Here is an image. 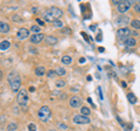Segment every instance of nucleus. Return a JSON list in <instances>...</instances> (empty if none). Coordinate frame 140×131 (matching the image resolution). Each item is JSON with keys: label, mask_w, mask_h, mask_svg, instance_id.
Instances as JSON below:
<instances>
[{"label": "nucleus", "mask_w": 140, "mask_h": 131, "mask_svg": "<svg viewBox=\"0 0 140 131\" xmlns=\"http://www.w3.org/2000/svg\"><path fill=\"white\" fill-rule=\"evenodd\" d=\"M62 15H63V12H62L61 8H59V7H50V8H48L47 11H44V12H43L42 18H43V20H46V21L54 22V21L59 20Z\"/></svg>", "instance_id": "nucleus-1"}, {"label": "nucleus", "mask_w": 140, "mask_h": 131, "mask_svg": "<svg viewBox=\"0 0 140 131\" xmlns=\"http://www.w3.org/2000/svg\"><path fill=\"white\" fill-rule=\"evenodd\" d=\"M8 82H10L11 89L13 91H18L21 88V77L15 71L10 73V75H8Z\"/></svg>", "instance_id": "nucleus-2"}, {"label": "nucleus", "mask_w": 140, "mask_h": 131, "mask_svg": "<svg viewBox=\"0 0 140 131\" xmlns=\"http://www.w3.org/2000/svg\"><path fill=\"white\" fill-rule=\"evenodd\" d=\"M131 30L128 29L127 27H123L120 29H118L117 32V38H118V41L119 42H123V41H126L131 35Z\"/></svg>", "instance_id": "nucleus-3"}, {"label": "nucleus", "mask_w": 140, "mask_h": 131, "mask_svg": "<svg viewBox=\"0 0 140 131\" xmlns=\"http://www.w3.org/2000/svg\"><path fill=\"white\" fill-rule=\"evenodd\" d=\"M39 118L41 119V121H43V122H47L49 118H50V115H51V111L50 109L48 108V107L43 105V107H41L40 109H39Z\"/></svg>", "instance_id": "nucleus-4"}, {"label": "nucleus", "mask_w": 140, "mask_h": 131, "mask_svg": "<svg viewBox=\"0 0 140 131\" xmlns=\"http://www.w3.org/2000/svg\"><path fill=\"white\" fill-rule=\"evenodd\" d=\"M134 4V1L133 0H130V1H119L118 3V5H117V8H118V12L119 13H126L128 10H130V7H131V5H133Z\"/></svg>", "instance_id": "nucleus-5"}, {"label": "nucleus", "mask_w": 140, "mask_h": 131, "mask_svg": "<svg viewBox=\"0 0 140 131\" xmlns=\"http://www.w3.org/2000/svg\"><path fill=\"white\" fill-rule=\"evenodd\" d=\"M18 103L21 107H26L28 103V94L26 89H20L18 94Z\"/></svg>", "instance_id": "nucleus-6"}, {"label": "nucleus", "mask_w": 140, "mask_h": 131, "mask_svg": "<svg viewBox=\"0 0 140 131\" xmlns=\"http://www.w3.org/2000/svg\"><path fill=\"white\" fill-rule=\"evenodd\" d=\"M74 123H76V124H89L90 118L87 116H83V115H76V116L74 117Z\"/></svg>", "instance_id": "nucleus-7"}, {"label": "nucleus", "mask_w": 140, "mask_h": 131, "mask_svg": "<svg viewBox=\"0 0 140 131\" xmlns=\"http://www.w3.org/2000/svg\"><path fill=\"white\" fill-rule=\"evenodd\" d=\"M16 36H18L19 40H25L29 36V30L26 29V28H20L16 33Z\"/></svg>", "instance_id": "nucleus-8"}, {"label": "nucleus", "mask_w": 140, "mask_h": 131, "mask_svg": "<svg viewBox=\"0 0 140 131\" xmlns=\"http://www.w3.org/2000/svg\"><path fill=\"white\" fill-rule=\"evenodd\" d=\"M44 39V35L42 34V33H39V34H33V35L31 36V42L32 43H40L41 41Z\"/></svg>", "instance_id": "nucleus-9"}, {"label": "nucleus", "mask_w": 140, "mask_h": 131, "mask_svg": "<svg viewBox=\"0 0 140 131\" xmlns=\"http://www.w3.org/2000/svg\"><path fill=\"white\" fill-rule=\"evenodd\" d=\"M82 104V100L78 97V96H72L70 98V107L71 108H78Z\"/></svg>", "instance_id": "nucleus-10"}, {"label": "nucleus", "mask_w": 140, "mask_h": 131, "mask_svg": "<svg viewBox=\"0 0 140 131\" xmlns=\"http://www.w3.org/2000/svg\"><path fill=\"white\" fill-rule=\"evenodd\" d=\"M128 17H126V15H120L119 18H117V21H116V23L119 26H126L128 23Z\"/></svg>", "instance_id": "nucleus-11"}, {"label": "nucleus", "mask_w": 140, "mask_h": 131, "mask_svg": "<svg viewBox=\"0 0 140 131\" xmlns=\"http://www.w3.org/2000/svg\"><path fill=\"white\" fill-rule=\"evenodd\" d=\"M10 32V25L5 21H0V33L6 34V33Z\"/></svg>", "instance_id": "nucleus-12"}, {"label": "nucleus", "mask_w": 140, "mask_h": 131, "mask_svg": "<svg viewBox=\"0 0 140 131\" xmlns=\"http://www.w3.org/2000/svg\"><path fill=\"white\" fill-rule=\"evenodd\" d=\"M135 43H137L135 38H131V36L125 41V46H126V47H133V46H135Z\"/></svg>", "instance_id": "nucleus-13"}, {"label": "nucleus", "mask_w": 140, "mask_h": 131, "mask_svg": "<svg viewBox=\"0 0 140 131\" xmlns=\"http://www.w3.org/2000/svg\"><path fill=\"white\" fill-rule=\"evenodd\" d=\"M44 73H46V69H44V67H42V66H39V67H36V69H35L36 76H43Z\"/></svg>", "instance_id": "nucleus-14"}, {"label": "nucleus", "mask_w": 140, "mask_h": 131, "mask_svg": "<svg viewBox=\"0 0 140 131\" xmlns=\"http://www.w3.org/2000/svg\"><path fill=\"white\" fill-rule=\"evenodd\" d=\"M44 40H46L47 45H55V43L57 42V39H56L55 36H47Z\"/></svg>", "instance_id": "nucleus-15"}, {"label": "nucleus", "mask_w": 140, "mask_h": 131, "mask_svg": "<svg viewBox=\"0 0 140 131\" xmlns=\"http://www.w3.org/2000/svg\"><path fill=\"white\" fill-rule=\"evenodd\" d=\"M10 42H8L7 40H5V41H1V42H0V49H1V51H6V49H8V48H10Z\"/></svg>", "instance_id": "nucleus-16"}, {"label": "nucleus", "mask_w": 140, "mask_h": 131, "mask_svg": "<svg viewBox=\"0 0 140 131\" xmlns=\"http://www.w3.org/2000/svg\"><path fill=\"white\" fill-rule=\"evenodd\" d=\"M90 109L88 108V107H82V109H81V115H83V116H89L90 115Z\"/></svg>", "instance_id": "nucleus-17"}, {"label": "nucleus", "mask_w": 140, "mask_h": 131, "mask_svg": "<svg viewBox=\"0 0 140 131\" xmlns=\"http://www.w3.org/2000/svg\"><path fill=\"white\" fill-rule=\"evenodd\" d=\"M127 98H128V101H130V103H132V104H135V102H137V97H135V95L132 93L127 94Z\"/></svg>", "instance_id": "nucleus-18"}, {"label": "nucleus", "mask_w": 140, "mask_h": 131, "mask_svg": "<svg viewBox=\"0 0 140 131\" xmlns=\"http://www.w3.org/2000/svg\"><path fill=\"white\" fill-rule=\"evenodd\" d=\"M62 62H63L64 64H70V63L72 62L71 56H69V55H64L63 58H62Z\"/></svg>", "instance_id": "nucleus-19"}, {"label": "nucleus", "mask_w": 140, "mask_h": 131, "mask_svg": "<svg viewBox=\"0 0 140 131\" xmlns=\"http://www.w3.org/2000/svg\"><path fill=\"white\" fill-rule=\"evenodd\" d=\"M16 129H18V124H16L15 122L10 123L8 124V126H7V131H15Z\"/></svg>", "instance_id": "nucleus-20"}, {"label": "nucleus", "mask_w": 140, "mask_h": 131, "mask_svg": "<svg viewBox=\"0 0 140 131\" xmlns=\"http://www.w3.org/2000/svg\"><path fill=\"white\" fill-rule=\"evenodd\" d=\"M131 26H132L133 28H135V29H140V21L139 20H132L131 21Z\"/></svg>", "instance_id": "nucleus-21"}, {"label": "nucleus", "mask_w": 140, "mask_h": 131, "mask_svg": "<svg viewBox=\"0 0 140 131\" xmlns=\"http://www.w3.org/2000/svg\"><path fill=\"white\" fill-rule=\"evenodd\" d=\"M31 30L34 33V34H39L40 30H41V27L39 25H34V26H32L31 27Z\"/></svg>", "instance_id": "nucleus-22"}, {"label": "nucleus", "mask_w": 140, "mask_h": 131, "mask_svg": "<svg viewBox=\"0 0 140 131\" xmlns=\"http://www.w3.org/2000/svg\"><path fill=\"white\" fill-rule=\"evenodd\" d=\"M56 74H57V75H60V76H64V75H66V69L59 67V68L56 69Z\"/></svg>", "instance_id": "nucleus-23"}, {"label": "nucleus", "mask_w": 140, "mask_h": 131, "mask_svg": "<svg viewBox=\"0 0 140 131\" xmlns=\"http://www.w3.org/2000/svg\"><path fill=\"white\" fill-rule=\"evenodd\" d=\"M56 87H57V88H63V87H66V81H63V80L57 81V82H56Z\"/></svg>", "instance_id": "nucleus-24"}, {"label": "nucleus", "mask_w": 140, "mask_h": 131, "mask_svg": "<svg viewBox=\"0 0 140 131\" xmlns=\"http://www.w3.org/2000/svg\"><path fill=\"white\" fill-rule=\"evenodd\" d=\"M53 25L55 26V27H60V28H61L62 26H63V22H62L61 20H56V21H54V22H53Z\"/></svg>", "instance_id": "nucleus-25"}, {"label": "nucleus", "mask_w": 140, "mask_h": 131, "mask_svg": "<svg viewBox=\"0 0 140 131\" xmlns=\"http://www.w3.org/2000/svg\"><path fill=\"white\" fill-rule=\"evenodd\" d=\"M28 129H29V131H36V126H35V124L31 123L29 125H28Z\"/></svg>", "instance_id": "nucleus-26"}, {"label": "nucleus", "mask_w": 140, "mask_h": 131, "mask_svg": "<svg viewBox=\"0 0 140 131\" xmlns=\"http://www.w3.org/2000/svg\"><path fill=\"white\" fill-rule=\"evenodd\" d=\"M55 75H56V71H54V70H49L48 71V77H55Z\"/></svg>", "instance_id": "nucleus-27"}, {"label": "nucleus", "mask_w": 140, "mask_h": 131, "mask_svg": "<svg viewBox=\"0 0 140 131\" xmlns=\"http://www.w3.org/2000/svg\"><path fill=\"white\" fill-rule=\"evenodd\" d=\"M134 10L137 11L138 13H140V1H139L138 4H135V5H134Z\"/></svg>", "instance_id": "nucleus-28"}, {"label": "nucleus", "mask_w": 140, "mask_h": 131, "mask_svg": "<svg viewBox=\"0 0 140 131\" xmlns=\"http://www.w3.org/2000/svg\"><path fill=\"white\" fill-rule=\"evenodd\" d=\"M36 22H38L39 26H44V21L41 20V19H36Z\"/></svg>", "instance_id": "nucleus-29"}, {"label": "nucleus", "mask_w": 140, "mask_h": 131, "mask_svg": "<svg viewBox=\"0 0 140 131\" xmlns=\"http://www.w3.org/2000/svg\"><path fill=\"white\" fill-rule=\"evenodd\" d=\"M13 21H16V22H20V18H19L18 15H15V17H13Z\"/></svg>", "instance_id": "nucleus-30"}, {"label": "nucleus", "mask_w": 140, "mask_h": 131, "mask_svg": "<svg viewBox=\"0 0 140 131\" xmlns=\"http://www.w3.org/2000/svg\"><path fill=\"white\" fill-rule=\"evenodd\" d=\"M82 35H83L84 38H85V40H87V41H90V36H88L87 34H85V33H82Z\"/></svg>", "instance_id": "nucleus-31"}, {"label": "nucleus", "mask_w": 140, "mask_h": 131, "mask_svg": "<svg viewBox=\"0 0 140 131\" xmlns=\"http://www.w3.org/2000/svg\"><path fill=\"white\" fill-rule=\"evenodd\" d=\"M62 32H63V33H70V30H69V28H63Z\"/></svg>", "instance_id": "nucleus-32"}, {"label": "nucleus", "mask_w": 140, "mask_h": 131, "mask_svg": "<svg viewBox=\"0 0 140 131\" xmlns=\"http://www.w3.org/2000/svg\"><path fill=\"white\" fill-rule=\"evenodd\" d=\"M59 126L62 129H67V125H63V124H59Z\"/></svg>", "instance_id": "nucleus-33"}, {"label": "nucleus", "mask_w": 140, "mask_h": 131, "mask_svg": "<svg viewBox=\"0 0 140 131\" xmlns=\"http://www.w3.org/2000/svg\"><path fill=\"white\" fill-rule=\"evenodd\" d=\"M79 62H81V63H84V62H85V59H84V58H82L81 60H79Z\"/></svg>", "instance_id": "nucleus-34"}, {"label": "nucleus", "mask_w": 140, "mask_h": 131, "mask_svg": "<svg viewBox=\"0 0 140 131\" xmlns=\"http://www.w3.org/2000/svg\"><path fill=\"white\" fill-rule=\"evenodd\" d=\"M3 71H1V70H0V80H1V78H3Z\"/></svg>", "instance_id": "nucleus-35"}, {"label": "nucleus", "mask_w": 140, "mask_h": 131, "mask_svg": "<svg viewBox=\"0 0 140 131\" xmlns=\"http://www.w3.org/2000/svg\"><path fill=\"white\" fill-rule=\"evenodd\" d=\"M122 86H123V87H126V83H125L124 81H123V82H122Z\"/></svg>", "instance_id": "nucleus-36"}, {"label": "nucleus", "mask_w": 140, "mask_h": 131, "mask_svg": "<svg viewBox=\"0 0 140 131\" xmlns=\"http://www.w3.org/2000/svg\"><path fill=\"white\" fill-rule=\"evenodd\" d=\"M87 80H88V81H91V76L89 75V76H88V77H87Z\"/></svg>", "instance_id": "nucleus-37"}, {"label": "nucleus", "mask_w": 140, "mask_h": 131, "mask_svg": "<svg viewBox=\"0 0 140 131\" xmlns=\"http://www.w3.org/2000/svg\"><path fill=\"white\" fill-rule=\"evenodd\" d=\"M29 90H31V91H34V90H35V88H34V87H31V89H29Z\"/></svg>", "instance_id": "nucleus-38"}, {"label": "nucleus", "mask_w": 140, "mask_h": 131, "mask_svg": "<svg viewBox=\"0 0 140 131\" xmlns=\"http://www.w3.org/2000/svg\"><path fill=\"white\" fill-rule=\"evenodd\" d=\"M90 28H91V30H95V28H96V26H91V27H90Z\"/></svg>", "instance_id": "nucleus-39"}, {"label": "nucleus", "mask_w": 140, "mask_h": 131, "mask_svg": "<svg viewBox=\"0 0 140 131\" xmlns=\"http://www.w3.org/2000/svg\"><path fill=\"white\" fill-rule=\"evenodd\" d=\"M49 131H55V130H49Z\"/></svg>", "instance_id": "nucleus-40"}]
</instances>
